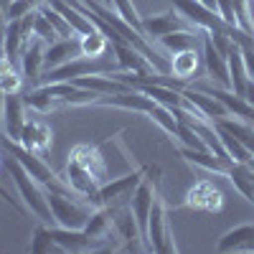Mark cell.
<instances>
[{
    "label": "cell",
    "mask_w": 254,
    "mask_h": 254,
    "mask_svg": "<svg viewBox=\"0 0 254 254\" xmlns=\"http://www.w3.org/2000/svg\"><path fill=\"white\" fill-rule=\"evenodd\" d=\"M28 44V36L20 28V20H8V28H5V36H3V46H5V56L8 59H20V51Z\"/></svg>",
    "instance_id": "25"
},
{
    "label": "cell",
    "mask_w": 254,
    "mask_h": 254,
    "mask_svg": "<svg viewBox=\"0 0 254 254\" xmlns=\"http://www.w3.org/2000/svg\"><path fill=\"white\" fill-rule=\"evenodd\" d=\"M28 249L33 254H51V252H61L59 244L51 239V224H44V221H38L33 226V234H31V244Z\"/></svg>",
    "instance_id": "27"
},
{
    "label": "cell",
    "mask_w": 254,
    "mask_h": 254,
    "mask_svg": "<svg viewBox=\"0 0 254 254\" xmlns=\"http://www.w3.org/2000/svg\"><path fill=\"white\" fill-rule=\"evenodd\" d=\"M5 28H8V10L0 5V38L5 36Z\"/></svg>",
    "instance_id": "34"
},
{
    "label": "cell",
    "mask_w": 254,
    "mask_h": 254,
    "mask_svg": "<svg viewBox=\"0 0 254 254\" xmlns=\"http://www.w3.org/2000/svg\"><path fill=\"white\" fill-rule=\"evenodd\" d=\"M234 5V18H237V28L249 33L254 38V15H252V0H231Z\"/></svg>",
    "instance_id": "28"
},
{
    "label": "cell",
    "mask_w": 254,
    "mask_h": 254,
    "mask_svg": "<svg viewBox=\"0 0 254 254\" xmlns=\"http://www.w3.org/2000/svg\"><path fill=\"white\" fill-rule=\"evenodd\" d=\"M46 196H49V206H51L54 226H64V229H84L87 226L94 206H84V203L74 201L76 196L56 193V190H46Z\"/></svg>",
    "instance_id": "4"
},
{
    "label": "cell",
    "mask_w": 254,
    "mask_h": 254,
    "mask_svg": "<svg viewBox=\"0 0 254 254\" xmlns=\"http://www.w3.org/2000/svg\"><path fill=\"white\" fill-rule=\"evenodd\" d=\"M10 3H13V0H0V5H3V8H5V10H8V8H10Z\"/></svg>",
    "instance_id": "39"
},
{
    "label": "cell",
    "mask_w": 254,
    "mask_h": 254,
    "mask_svg": "<svg viewBox=\"0 0 254 254\" xmlns=\"http://www.w3.org/2000/svg\"><path fill=\"white\" fill-rule=\"evenodd\" d=\"M23 89V74L20 71H10L8 76L0 79V92L3 94H20Z\"/></svg>",
    "instance_id": "32"
},
{
    "label": "cell",
    "mask_w": 254,
    "mask_h": 254,
    "mask_svg": "<svg viewBox=\"0 0 254 254\" xmlns=\"http://www.w3.org/2000/svg\"><path fill=\"white\" fill-rule=\"evenodd\" d=\"M51 239L59 244L61 252H74V254H81V252H102L104 247L92 239L84 229H64V226H51Z\"/></svg>",
    "instance_id": "14"
},
{
    "label": "cell",
    "mask_w": 254,
    "mask_h": 254,
    "mask_svg": "<svg viewBox=\"0 0 254 254\" xmlns=\"http://www.w3.org/2000/svg\"><path fill=\"white\" fill-rule=\"evenodd\" d=\"M28 122V104L20 94H5V107H3V135L8 140L20 142L23 127Z\"/></svg>",
    "instance_id": "12"
},
{
    "label": "cell",
    "mask_w": 254,
    "mask_h": 254,
    "mask_svg": "<svg viewBox=\"0 0 254 254\" xmlns=\"http://www.w3.org/2000/svg\"><path fill=\"white\" fill-rule=\"evenodd\" d=\"M186 206L196 211H206V214H216L224 206V193L214 181H196L186 193Z\"/></svg>",
    "instance_id": "11"
},
{
    "label": "cell",
    "mask_w": 254,
    "mask_h": 254,
    "mask_svg": "<svg viewBox=\"0 0 254 254\" xmlns=\"http://www.w3.org/2000/svg\"><path fill=\"white\" fill-rule=\"evenodd\" d=\"M33 36H36V38H41L46 46H51L54 41L59 38V33H56V31H54V26L49 23V18H46L44 13H41V8L36 10V18H33Z\"/></svg>",
    "instance_id": "31"
},
{
    "label": "cell",
    "mask_w": 254,
    "mask_h": 254,
    "mask_svg": "<svg viewBox=\"0 0 254 254\" xmlns=\"http://www.w3.org/2000/svg\"><path fill=\"white\" fill-rule=\"evenodd\" d=\"M41 13H44L46 18H49V23L54 26V31L59 33V38H69V36H76L74 31H71V26L66 23V18H64L51 3H46V0H44V3H41Z\"/></svg>",
    "instance_id": "29"
},
{
    "label": "cell",
    "mask_w": 254,
    "mask_h": 254,
    "mask_svg": "<svg viewBox=\"0 0 254 254\" xmlns=\"http://www.w3.org/2000/svg\"><path fill=\"white\" fill-rule=\"evenodd\" d=\"M147 247H150V252H160V254L178 252L176 239H173L171 214H168V206H165V198H163L160 190L153 201L150 219H147Z\"/></svg>",
    "instance_id": "3"
},
{
    "label": "cell",
    "mask_w": 254,
    "mask_h": 254,
    "mask_svg": "<svg viewBox=\"0 0 254 254\" xmlns=\"http://www.w3.org/2000/svg\"><path fill=\"white\" fill-rule=\"evenodd\" d=\"M110 211H112L115 231H117V237L122 242V252H147V244H145V237L140 231V224H137V219L132 214L130 198L112 203Z\"/></svg>",
    "instance_id": "5"
},
{
    "label": "cell",
    "mask_w": 254,
    "mask_h": 254,
    "mask_svg": "<svg viewBox=\"0 0 254 254\" xmlns=\"http://www.w3.org/2000/svg\"><path fill=\"white\" fill-rule=\"evenodd\" d=\"M244 99L254 107V79H249V84H247V92H244Z\"/></svg>",
    "instance_id": "35"
},
{
    "label": "cell",
    "mask_w": 254,
    "mask_h": 254,
    "mask_svg": "<svg viewBox=\"0 0 254 254\" xmlns=\"http://www.w3.org/2000/svg\"><path fill=\"white\" fill-rule=\"evenodd\" d=\"M216 125H221L224 130H229L244 147H249V150L254 153V125H249L239 117H221V120H216Z\"/></svg>",
    "instance_id": "26"
},
{
    "label": "cell",
    "mask_w": 254,
    "mask_h": 254,
    "mask_svg": "<svg viewBox=\"0 0 254 254\" xmlns=\"http://www.w3.org/2000/svg\"><path fill=\"white\" fill-rule=\"evenodd\" d=\"M64 178H66V183L71 186V190H74L79 198H84V201H87L89 206H94V208L102 206V203H99V183H97V178H94L79 160L69 158Z\"/></svg>",
    "instance_id": "8"
},
{
    "label": "cell",
    "mask_w": 254,
    "mask_h": 254,
    "mask_svg": "<svg viewBox=\"0 0 254 254\" xmlns=\"http://www.w3.org/2000/svg\"><path fill=\"white\" fill-rule=\"evenodd\" d=\"M0 56H5V46H3V38H0Z\"/></svg>",
    "instance_id": "41"
},
{
    "label": "cell",
    "mask_w": 254,
    "mask_h": 254,
    "mask_svg": "<svg viewBox=\"0 0 254 254\" xmlns=\"http://www.w3.org/2000/svg\"><path fill=\"white\" fill-rule=\"evenodd\" d=\"M252 239H254V224H239L234 229H229L219 239L216 252H244V247Z\"/></svg>",
    "instance_id": "23"
},
{
    "label": "cell",
    "mask_w": 254,
    "mask_h": 254,
    "mask_svg": "<svg viewBox=\"0 0 254 254\" xmlns=\"http://www.w3.org/2000/svg\"><path fill=\"white\" fill-rule=\"evenodd\" d=\"M41 117L44 115H38V112H36V117L28 115V122L23 127V137H20V145L28 147V150H33V153L49 150L51 142H54V130L49 127V122L41 120Z\"/></svg>",
    "instance_id": "17"
},
{
    "label": "cell",
    "mask_w": 254,
    "mask_h": 254,
    "mask_svg": "<svg viewBox=\"0 0 254 254\" xmlns=\"http://www.w3.org/2000/svg\"><path fill=\"white\" fill-rule=\"evenodd\" d=\"M0 147L10 155V158H15L20 165L26 168V171L44 186L46 190H56V193H66V196H76L74 190H71V186L66 183V178H61V176H56L51 168L44 163V158H41L38 153H33V150H28V147H23L20 142H15V140H8L5 135L0 137ZM79 198V196H76Z\"/></svg>",
    "instance_id": "1"
},
{
    "label": "cell",
    "mask_w": 254,
    "mask_h": 254,
    "mask_svg": "<svg viewBox=\"0 0 254 254\" xmlns=\"http://www.w3.org/2000/svg\"><path fill=\"white\" fill-rule=\"evenodd\" d=\"M171 5L181 15H186L198 31H234L237 28V26H229L216 10L206 8L201 0H171Z\"/></svg>",
    "instance_id": "6"
},
{
    "label": "cell",
    "mask_w": 254,
    "mask_h": 254,
    "mask_svg": "<svg viewBox=\"0 0 254 254\" xmlns=\"http://www.w3.org/2000/svg\"><path fill=\"white\" fill-rule=\"evenodd\" d=\"M3 107H5V94L0 92V137H3Z\"/></svg>",
    "instance_id": "36"
},
{
    "label": "cell",
    "mask_w": 254,
    "mask_h": 254,
    "mask_svg": "<svg viewBox=\"0 0 254 254\" xmlns=\"http://www.w3.org/2000/svg\"><path fill=\"white\" fill-rule=\"evenodd\" d=\"M244 252H254V239H252V242H249V244L244 247Z\"/></svg>",
    "instance_id": "40"
},
{
    "label": "cell",
    "mask_w": 254,
    "mask_h": 254,
    "mask_svg": "<svg viewBox=\"0 0 254 254\" xmlns=\"http://www.w3.org/2000/svg\"><path fill=\"white\" fill-rule=\"evenodd\" d=\"M178 153L183 155L186 163L201 168L206 173H214V176H224L229 173V163H224L221 158H216L211 150H190V147H178Z\"/></svg>",
    "instance_id": "21"
},
{
    "label": "cell",
    "mask_w": 254,
    "mask_h": 254,
    "mask_svg": "<svg viewBox=\"0 0 254 254\" xmlns=\"http://www.w3.org/2000/svg\"><path fill=\"white\" fill-rule=\"evenodd\" d=\"M201 54H203V71H206V79L219 84L224 89H231V81H229V61L226 56L214 46V41L208 38V33L203 31L201 36Z\"/></svg>",
    "instance_id": "10"
},
{
    "label": "cell",
    "mask_w": 254,
    "mask_h": 254,
    "mask_svg": "<svg viewBox=\"0 0 254 254\" xmlns=\"http://www.w3.org/2000/svg\"><path fill=\"white\" fill-rule=\"evenodd\" d=\"M188 28H196L186 15H181L176 8L171 10H163V13H150V15H142V33L147 41H158L173 31H188Z\"/></svg>",
    "instance_id": "7"
},
{
    "label": "cell",
    "mask_w": 254,
    "mask_h": 254,
    "mask_svg": "<svg viewBox=\"0 0 254 254\" xmlns=\"http://www.w3.org/2000/svg\"><path fill=\"white\" fill-rule=\"evenodd\" d=\"M201 36H203V31H198V28L173 31V33L158 38L155 44L173 56V54H181V51H188V49H201Z\"/></svg>",
    "instance_id": "20"
},
{
    "label": "cell",
    "mask_w": 254,
    "mask_h": 254,
    "mask_svg": "<svg viewBox=\"0 0 254 254\" xmlns=\"http://www.w3.org/2000/svg\"><path fill=\"white\" fill-rule=\"evenodd\" d=\"M142 165L135 168V171H127L125 176H117V178H110L107 183L99 186V203L102 206H112L117 201H127L132 196V190L140 186L142 181Z\"/></svg>",
    "instance_id": "9"
},
{
    "label": "cell",
    "mask_w": 254,
    "mask_h": 254,
    "mask_svg": "<svg viewBox=\"0 0 254 254\" xmlns=\"http://www.w3.org/2000/svg\"><path fill=\"white\" fill-rule=\"evenodd\" d=\"M10 71H15V64H13V59H8V56H0V79L8 76Z\"/></svg>",
    "instance_id": "33"
},
{
    "label": "cell",
    "mask_w": 254,
    "mask_h": 254,
    "mask_svg": "<svg viewBox=\"0 0 254 254\" xmlns=\"http://www.w3.org/2000/svg\"><path fill=\"white\" fill-rule=\"evenodd\" d=\"M3 163H5V158H3V155H0V168H3Z\"/></svg>",
    "instance_id": "42"
},
{
    "label": "cell",
    "mask_w": 254,
    "mask_h": 254,
    "mask_svg": "<svg viewBox=\"0 0 254 254\" xmlns=\"http://www.w3.org/2000/svg\"><path fill=\"white\" fill-rule=\"evenodd\" d=\"M171 74L181 81H186L188 87L193 81L203 79V54L201 49H188V51H181V54H173L171 56Z\"/></svg>",
    "instance_id": "15"
},
{
    "label": "cell",
    "mask_w": 254,
    "mask_h": 254,
    "mask_svg": "<svg viewBox=\"0 0 254 254\" xmlns=\"http://www.w3.org/2000/svg\"><path fill=\"white\" fill-rule=\"evenodd\" d=\"M81 56V49H79V36H69V38H56L51 46H46V71L49 69H56V66H64L66 61Z\"/></svg>",
    "instance_id": "19"
},
{
    "label": "cell",
    "mask_w": 254,
    "mask_h": 254,
    "mask_svg": "<svg viewBox=\"0 0 254 254\" xmlns=\"http://www.w3.org/2000/svg\"><path fill=\"white\" fill-rule=\"evenodd\" d=\"M252 3H254V0H252Z\"/></svg>",
    "instance_id": "43"
},
{
    "label": "cell",
    "mask_w": 254,
    "mask_h": 254,
    "mask_svg": "<svg viewBox=\"0 0 254 254\" xmlns=\"http://www.w3.org/2000/svg\"><path fill=\"white\" fill-rule=\"evenodd\" d=\"M81 3H87V5H92V3H102V5H110V0H81ZM112 8V5H110Z\"/></svg>",
    "instance_id": "38"
},
{
    "label": "cell",
    "mask_w": 254,
    "mask_h": 254,
    "mask_svg": "<svg viewBox=\"0 0 254 254\" xmlns=\"http://www.w3.org/2000/svg\"><path fill=\"white\" fill-rule=\"evenodd\" d=\"M183 97L193 104V107H196L206 120H211V122H216V120H221V117H229V110L224 107V104H221L214 94H206V92H201V89L186 87V89H183Z\"/></svg>",
    "instance_id": "18"
},
{
    "label": "cell",
    "mask_w": 254,
    "mask_h": 254,
    "mask_svg": "<svg viewBox=\"0 0 254 254\" xmlns=\"http://www.w3.org/2000/svg\"><path fill=\"white\" fill-rule=\"evenodd\" d=\"M201 3L206 5V8H211V10H216V0H201ZM219 13V10H216Z\"/></svg>",
    "instance_id": "37"
},
{
    "label": "cell",
    "mask_w": 254,
    "mask_h": 254,
    "mask_svg": "<svg viewBox=\"0 0 254 254\" xmlns=\"http://www.w3.org/2000/svg\"><path fill=\"white\" fill-rule=\"evenodd\" d=\"M44 71H46V44L33 36V38H28L23 51H20V74L33 87H38V79Z\"/></svg>",
    "instance_id": "13"
},
{
    "label": "cell",
    "mask_w": 254,
    "mask_h": 254,
    "mask_svg": "<svg viewBox=\"0 0 254 254\" xmlns=\"http://www.w3.org/2000/svg\"><path fill=\"white\" fill-rule=\"evenodd\" d=\"M110 5H112L132 28H137V31L142 33V15L137 13V8H135L132 0H110ZM142 36H145V33H142Z\"/></svg>",
    "instance_id": "30"
},
{
    "label": "cell",
    "mask_w": 254,
    "mask_h": 254,
    "mask_svg": "<svg viewBox=\"0 0 254 254\" xmlns=\"http://www.w3.org/2000/svg\"><path fill=\"white\" fill-rule=\"evenodd\" d=\"M226 61H229V81H231V92H237V94L244 97L247 84H249V71H247L244 54H242V46H239V44L231 46Z\"/></svg>",
    "instance_id": "22"
},
{
    "label": "cell",
    "mask_w": 254,
    "mask_h": 254,
    "mask_svg": "<svg viewBox=\"0 0 254 254\" xmlns=\"http://www.w3.org/2000/svg\"><path fill=\"white\" fill-rule=\"evenodd\" d=\"M5 168H8V173H10V181L15 183L18 188V196L20 201L26 203V208L31 211V214L38 219V221H44V224H54V216H51V206H49V196H46V188L41 186L23 165H20L15 158H5Z\"/></svg>",
    "instance_id": "2"
},
{
    "label": "cell",
    "mask_w": 254,
    "mask_h": 254,
    "mask_svg": "<svg viewBox=\"0 0 254 254\" xmlns=\"http://www.w3.org/2000/svg\"><path fill=\"white\" fill-rule=\"evenodd\" d=\"M69 158L79 160V163L97 178L99 186L110 181V165H107V160H104V153L99 150V145H87V142H81V145H76L74 150L69 153Z\"/></svg>",
    "instance_id": "16"
},
{
    "label": "cell",
    "mask_w": 254,
    "mask_h": 254,
    "mask_svg": "<svg viewBox=\"0 0 254 254\" xmlns=\"http://www.w3.org/2000/svg\"><path fill=\"white\" fill-rule=\"evenodd\" d=\"M79 49H81V56L99 59V56H104V54H110L112 44H110V38L104 36L99 28H94L92 33H84V36H79Z\"/></svg>",
    "instance_id": "24"
}]
</instances>
